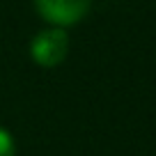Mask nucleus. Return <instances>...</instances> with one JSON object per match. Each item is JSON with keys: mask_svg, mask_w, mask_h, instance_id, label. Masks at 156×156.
<instances>
[{"mask_svg": "<svg viewBox=\"0 0 156 156\" xmlns=\"http://www.w3.org/2000/svg\"><path fill=\"white\" fill-rule=\"evenodd\" d=\"M69 53V34L62 28H46L30 41V55L39 67H58Z\"/></svg>", "mask_w": 156, "mask_h": 156, "instance_id": "obj_1", "label": "nucleus"}, {"mask_svg": "<svg viewBox=\"0 0 156 156\" xmlns=\"http://www.w3.org/2000/svg\"><path fill=\"white\" fill-rule=\"evenodd\" d=\"M92 0H34L39 16L53 28H69L76 25L90 12Z\"/></svg>", "mask_w": 156, "mask_h": 156, "instance_id": "obj_2", "label": "nucleus"}, {"mask_svg": "<svg viewBox=\"0 0 156 156\" xmlns=\"http://www.w3.org/2000/svg\"><path fill=\"white\" fill-rule=\"evenodd\" d=\"M16 154V145H14V138L7 129L0 126V156H14Z\"/></svg>", "mask_w": 156, "mask_h": 156, "instance_id": "obj_3", "label": "nucleus"}]
</instances>
